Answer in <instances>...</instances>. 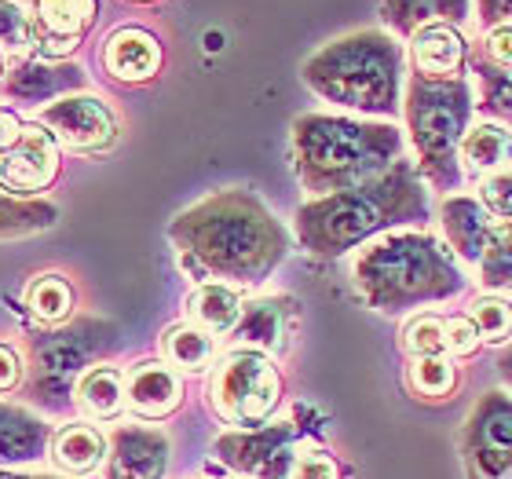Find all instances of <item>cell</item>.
I'll return each instance as SVG.
<instances>
[{
    "label": "cell",
    "mask_w": 512,
    "mask_h": 479,
    "mask_svg": "<svg viewBox=\"0 0 512 479\" xmlns=\"http://www.w3.org/2000/svg\"><path fill=\"white\" fill-rule=\"evenodd\" d=\"M187 315L205 333H231L238 326V319H242V300H238V293L231 286L205 282L187 300Z\"/></svg>",
    "instance_id": "cell-21"
},
{
    "label": "cell",
    "mask_w": 512,
    "mask_h": 479,
    "mask_svg": "<svg viewBox=\"0 0 512 479\" xmlns=\"http://www.w3.org/2000/svg\"><path fill=\"white\" fill-rule=\"evenodd\" d=\"M169 461V439L154 428H118L110 439L107 479H161Z\"/></svg>",
    "instance_id": "cell-13"
},
{
    "label": "cell",
    "mask_w": 512,
    "mask_h": 479,
    "mask_svg": "<svg viewBox=\"0 0 512 479\" xmlns=\"http://www.w3.org/2000/svg\"><path fill=\"white\" fill-rule=\"evenodd\" d=\"M59 220V209L44 198H15V194L0 191V238H26Z\"/></svg>",
    "instance_id": "cell-24"
},
{
    "label": "cell",
    "mask_w": 512,
    "mask_h": 479,
    "mask_svg": "<svg viewBox=\"0 0 512 479\" xmlns=\"http://www.w3.org/2000/svg\"><path fill=\"white\" fill-rule=\"evenodd\" d=\"M403 52L388 33L359 30L322 44L311 55L300 77L326 103L363 114H392L399 99Z\"/></svg>",
    "instance_id": "cell-3"
},
{
    "label": "cell",
    "mask_w": 512,
    "mask_h": 479,
    "mask_svg": "<svg viewBox=\"0 0 512 479\" xmlns=\"http://www.w3.org/2000/svg\"><path fill=\"white\" fill-rule=\"evenodd\" d=\"M469 15V0H381V19L395 33H410L436 22H461Z\"/></svg>",
    "instance_id": "cell-19"
},
{
    "label": "cell",
    "mask_w": 512,
    "mask_h": 479,
    "mask_svg": "<svg viewBox=\"0 0 512 479\" xmlns=\"http://www.w3.org/2000/svg\"><path fill=\"white\" fill-rule=\"evenodd\" d=\"M103 66H107L110 77L128 81V85H139V81H150V77L161 70V44L154 33L139 30V26H125V30H114L110 41L103 44Z\"/></svg>",
    "instance_id": "cell-14"
},
{
    "label": "cell",
    "mask_w": 512,
    "mask_h": 479,
    "mask_svg": "<svg viewBox=\"0 0 512 479\" xmlns=\"http://www.w3.org/2000/svg\"><path fill=\"white\" fill-rule=\"evenodd\" d=\"M293 479H337V469H333L330 458L311 454V458L297 461V472H293Z\"/></svg>",
    "instance_id": "cell-38"
},
{
    "label": "cell",
    "mask_w": 512,
    "mask_h": 479,
    "mask_svg": "<svg viewBox=\"0 0 512 479\" xmlns=\"http://www.w3.org/2000/svg\"><path fill=\"white\" fill-rule=\"evenodd\" d=\"M161 352H165V359H169L176 370L198 373L213 362L216 344H213V337L205 330H198V326H172V330L165 333V341H161Z\"/></svg>",
    "instance_id": "cell-27"
},
{
    "label": "cell",
    "mask_w": 512,
    "mask_h": 479,
    "mask_svg": "<svg viewBox=\"0 0 512 479\" xmlns=\"http://www.w3.org/2000/svg\"><path fill=\"white\" fill-rule=\"evenodd\" d=\"M286 443L289 432H256V436H227L220 439V454L227 465L246 469L260 479H282L286 476Z\"/></svg>",
    "instance_id": "cell-16"
},
{
    "label": "cell",
    "mask_w": 512,
    "mask_h": 479,
    "mask_svg": "<svg viewBox=\"0 0 512 479\" xmlns=\"http://www.w3.org/2000/svg\"><path fill=\"white\" fill-rule=\"evenodd\" d=\"M180 253L227 282H260L286 256V231L249 191H224L191 205L169 227Z\"/></svg>",
    "instance_id": "cell-1"
},
{
    "label": "cell",
    "mask_w": 512,
    "mask_h": 479,
    "mask_svg": "<svg viewBox=\"0 0 512 479\" xmlns=\"http://www.w3.org/2000/svg\"><path fill=\"white\" fill-rule=\"evenodd\" d=\"M110 344V330L103 322H74L70 330H59L52 337L33 344V384L44 392L48 403H55L63 392H70L74 377L88 366L92 355H99Z\"/></svg>",
    "instance_id": "cell-8"
},
{
    "label": "cell",
    "mask_w": 512,
    "mask_h": 479,
    "mask_svg": "<svg viewBox=\"0 0 512 479\" xmlns=\"http://www.w3.org/2000/svg\"><path fill=\"white\" fill-rule=\"evenodd\" d=\"M410 381H414L417 392H428V395H439L447 392L450 381H454V373L443 359H417L414 370H410Z\"/></svg>",
    "instance_id": "cell-33"
},
{
    "label": "cell",
    "mask_w": 512,
    "mask_h": 479,
    "mask_svg": "<svg viewBox=\"0 0 512 479\" xmlns=\"http://www.w3.org/2000/svg\"><path fill=\"white\" fill-rule=\"evenodd\" d=\"M26 308H30L33 319L44 322V326H59V322H66L70 311H74V286H70L63 275L33 278L30 289H26Z\"/></svg>",
    "instance_id": "cell-26"
},
{
    "label": "cell",
    "mask_w": 512,
    "mask_h": 479,
    "mask_svg": "<svg viewBox=\"0 0 512 479\" xmlns=\"http://www.w3.org/2000/svg\"><path fill=\"white\" fill-rule=\"evenodd\" d=\"M33 48L41 59H66L99 19V0H33Z\"/></svg>",
    "instance_id": "cell-11"
},
{
    "label": "cell",
    "mask_w": 512,
    "mask_h": 479,
    "mask_svg": "<svg viewBox=\"0 0 512 479\" xmlns=\"http://www.w3.org/2000/svg\"><path fill=\"white\" fill-rule=\"evenodd\" d=\"M483 205L491 209L494 216H502L512 224V169H502L483 180Z\"/></svg>",
    "instance_id": "cell-34"
},
{
    "label": "cell",
    "mask_w": 512,
    "mask_h": 479,
    "mask_svg": "<svg viewBox=\"0 0 512 479\" xmlns=\"http://www.w3.org/2000/svg\"><path fill=\"white\" fill-rule=\"evenodd\" d=\"M414 209L417 187L399 172V176H384L381 183H363L304 205L297 213V235L311 253L337 256L359 245L366 235H374L377 227H384L399 213H414Z\"/></svg>",
    "instance_id": "cell-4"
},
{
    "label": "cell",
    "mask_w": 512,
    "mask_h": 479,
    "mask_svg": "<svg viewBox=\"0 0 512 479\" xmlns=\"http://www.w3.org/2000/svg\"><path fill=\"white\" fill-rule=\"evenodd\" d=\"M4 77H8V70H4V52H0V85H4Z\"/></svg>",
    "instance_id": "cell-42"
},
{
    "label": "cell",
    "mask_w": 512,
    "mask_h": 479,
    "mask_svg": "<svg viewBox=\"0 0 512 479\" xmlns=\"http://www.w3.org/2000/svg\"><path fill=\"white\" fill-rule=\"evenodd\" d=\"M472 322L480 326V337H487V341H505L512 330V311L502 300H476V304H472Z\"/></svg>",
    "instance_id": "cell-32"
},
{
    "label": "cell",
    "mask_w": 512,
    "mask_h": 479,
    "mask_svg": "<svg viewBox=\"0 0 512 479\" xmlns=\"http://www.w3.org/2000/svg\"><path fill=\"white\" fill-rule=\"evenodd\" d=\"M85 74L77 70L74 63H52V59H22V63L8 66V77H4V96L11 103H22V107H33V103H44V99H63L74 96V88H81Z\"/></svg>",
    "instance_id": "cell-12"
},
{
    "label": "cell",
    "mask_w": 512,
    "mask_h": 479,
    "mask_svg": "<svg viewBox=\"0 0 512 479\" xmlns=\"http://www.w3.org/2000/svg\"><path fill=\"white\" fill-rule=\"evenodd\" d=\"M77 406L88 417H96V421L114 417L125 406V381H121V373L110 370V366L88 370L81 377V384H77Z\"/></svg>",
    "instance_id": "cell-25"
},
{
    "label": "cell",
    "mask_w": 512,
    "mask_h": 479,
    "mask_svg": "<svg viewBox=\"0 0 512 479\" xmlns=\"http://www.w3.org/2000/svg\"><path fill=\"white\" fill-rule=\"evenodd\" d=\"M509 370H512V359H509Z\"/></svg>",
    "instance_id": "cell-44"
},
{
    "label": "cell",
    "mask_w": 512,
    "mask_h": 479,
    "mask_svg": "<svg viewBox=\"0 0 512 479\" xmlns=\"http://www.w3.org/2000/svg\"><path fill=\"white\" fill-rule=\"evenodd\" d=\"M406 348L417 359H436L439 352H447V322L432 319V315L414 319L406 326Z\"/></svg>",
    "instance_id": "cell-31"
},
{
    "label": "cell",
    "mask_w": 512,
    "mask_h": 479,
    "mask_svg": "<svg viewBox=\"0 0 512 479\" xmlns=\"http://www.w3.org/2000/svg\"><path fill=\"white\" fill-rule=\"evenodd\" d=\"M480 15L487 26H512V0H480Z\"/></svg>",
    "instance_id": "cell-39"
},
{
    "label": "cell",
    "mask_w": 512,
    "mask_h": 479,
    "mask_svg": "<svg viewBox=\"0 0 512 479\" xmlns=\"http://www.w3.org/2000/svg\"><path fill=\"white\" fill-rule=\"evenodd\" d=\"M59 176V143L41 121L22 125L19 139L0 154V191L15 198H37Z\"/></svg>",
    "instance_id": "cell-9"
},
{
    "label": "cell",
    "mask_w": 512,
    "mask_h": 479,
    "mask_svg": "<svg viewBox=\"0 0 512 479\" xmlns=\"http://www.w3.org/2000/svg\"><path fill=\"white\" fill-rule=\"evenodd\" d=\"M107 454V439L92 425H66L52 443V461L63 472H92Z\"/></svg>",
    "instance_id": "cell-22"
},
{
    "label": "cell",
    "mask_w": 512,
    "mask_h": 479,
    "mask_svg": "<svg viewBox=\"0 0 512 479\" xmlns=\"http://www.w3.org/2000/svg\"><path fill=\"white\" fill-rule=\"evenodd\" d=\"M410 52H414L421 77H454L461 70V63H465V41L447 22L417 30L410 37Z\"/></svg>",
    "instance_id": "cell-18"
},
{
    "label": "cell",
    "mask_w": 512,
    "mask_h": 479,
    "mask_svg": "<svg viewBox=\"0 0 512 479\" xmlns=\"http://www.w3.org/2000/svg\"><path fill=\"white\" fill-rule=\"evenodd\" d=\"M180 377L161 366V362H139L136 370L128 373L125 381V403L132 406V414L158 421V417L172 414L180 406Z\"/></svg>",
    "instance_id": "cell-15"
},
{
    "label": "cell",
    "mask_w": 512,
    "mask_h": 479,
    "mask_svg": "<svg viewBox=\"0 0 512 479\" xmlns=\"http://www.w3.org/2000/svg\"><path fill=\"white\" fill-rule=\"evenodd\" d=\"M399 154V136L388 125L304 114L293 125V158L300 183L315 194L363 187Z\"/></svg>",
    "instance_id": "cell-2"
},
{
    "label": "cell",
    "mask_w": 512,
    "mask_h": 479,
    "mask_svg": "<svg viewBox=\"0 0 512 479\" xmlns=\"http://www.w3.org/2000/svg\"><path fill=\"white\" fill-rule=\"evenodd\" d=\"M480 341V326L472 319H450L447 322V348L454 355H469Z\"/></svg>",
    "instance_id": "cell-35"
},
{
    "label": "cell",
    "mask_w": 512,
    "mask_h": 479,
    "mask_svg": "<svg viewBox=\"0 0 512 479\" xmlns=\"http://www.w3.org/2000/svg\"><path fill=\"white\" fill-rule=\"evenodd\" d=\"M480 264H483V286L512 289V224H505L502 231H494V242Z\"/></svg>",
    "instance_id": "cell-29"
},
{
    "label": "cell",
    "mask_w": 512,
    "mask_h": 479,
    "mask_svg": "<svg viewBox=\"0 0 512 479\" xmlns=\"http://www.w3.org/2000/svg\"><path fill=\"white\" fill-rule=\"evenodd\" d=\"M410 132L421 150V158L428 161V169L443 172L454 161V147H458L465 121H469V88L461 85L458 77H414L410 85Z\"/></svg>",
    "instance_id": "cell-6"
},
{
    "label": "cell",
    "mask_w": 512,
    "mask_h": 479,
    "mask_svg": "<svg viewBox=\"0 0 512 479\" xmlns=\"http://www.w3.org/2000/svg\"><path fill=\"white\" fill-rule=\"evenodd\" d=\"M48 447V425L22 406L0 403V465L37 461Z\"/></svg>",
    "instance_id": "cell-17"
},
{
    "label": "cell",
    "mask_w": 512,
    "mask_h": 479,
    "mask_svg": "<svg viewBox=\"0 0 512 479\" xmlns=\"http://www.w3.org/2000/svg\"><path fill=\"white\" fill-rule=\"evenodd\" d=\"M19 132H22V121L11 110H0V154L19 139Z\"/></svg>",
    "instance_id": "cell-40"
},
{
    "label": "cell",
    "mask_w": 512,
    "mask_h": 479,
    "mask_svg": "<svg viewBox=\"0 0 512 479\" xmlns=\"http://www.w3.org/2000/svg\"><path fill=\"white\" fill-rule=\"evenodd\" d=\"M278 395H282V377L260 352H231L209 381L216 414L231 425H260L278 406Z\"/></svg>",
    "instance_id": "cell-7"
},
{
    "label": "cell",
    "mask_w": 512,
    "mask_h": 479,
    "mask_svg": "<svg viewBox=\"0 0 512 479\" xmlns=\"http://www.w3.org/2000/svg\"><path fill=\"white\" fill-rule=\"evenodd\" d=\"M22 48H33V19L15 0H0V52Z\"/></svg>",
    "instance_id": "cell-30"
},
{
    "label": "cell",
    "mask_w": 512,
    "mask_h": 479,
    "mask_svg": "<svg viewBox=\"0 0 512 479\" xmlns=\"http://www.w3.org/2000/svg\"><path fill=\"white\" fill-rule=\"evenodd\" d=\"M461 158L469 161L472 169H502L512 158V132L502 125L472 128L461 139Z\"/></svg>",
    "instance_id": "cell-28"
},
{
    "label": "cell",
    "mask_w": 512,
    "mask_h": 479,
    "mask_svg": "<svg viewBox=\"0 0 512 479\" xmlns=\"http://www.w3.org/2000/svg\"><path fill=\"white\" fill-rule=\"evenodd\" d=\"M487 55H491L502 70H512V26H494V30L487 33Z\"/></svg>",
    "instance_id": "cell-37"
},
{
    "label": "cell",
    "mask_w": 512,
    "mask_h": 479,
    "mask_svg": "<svg viewBox=\"0 0 512 479\" xmlns=\"http://www.w3.org/2000/svg\"><path fill=\"white\" fill-rule=\"evenodd\" d=\"M355 278L366 300L381 311H403L417 300H436L458 289V271L436 242L421 235H395L363 249Z\"/></svg>",
    "instance_id": "cell-5"
},
{
    "label": "cell",
    "mask_w": 512,
    "mask_h": 479,
    "mask_svg": "<svg viewBox=\"0 0 512 479\" xmlns=\"http://www.w3.org/2000/svg\"><path fill=\"white\" fill-rule=\"evenodd\" d=\"M0 479H59V476H26V472H4Z\"/></svg>",
    "instance_id": "cell-41"
},
{
    "label": "cell",
    "mask_w": 512,
    "mask_h": 479,
    "mask_svg": "<svg viewBox=\"0 0 512 479\" xmlns=\"http://www.w3.org/2000/svg\"><path fill=\"white\" fill-rule=\"evenodd\" d=\"M22 381V359L19 352L11 348V344L0 341V395L4 392H15Z\"/></svg>",
    "instance_id": "cell-36"
},
{
    "label": "cell",
    "mask_w": 512,
    "mask_h": 479,
    "mask_svg": "<svg viewBox=\"0 0 512 479\" xmlns=\"http://www.w3.org/2000/svg\"><path fill=\"white\" fill-rule=\"evenodd\" d=\"M132 4H150V0H132Z\"/></svg>",
    "instance_id": "cell-43"
},
{
    "label": "cell",
    "mask_w": 512,
    "mask_h": 479,
    "mask_svg": "<svg viewBox=\"0 0 512 479\" xmlns=\"http://www.w3.org/2000/svg\"><path fill=\"white\" fill-rule=\"evenodd\" d=\"M48 132L55 136L59 147L70 150H107L114 139H118V121L110 114L96 96H63L48 103V107L37 114Z\"/></svg>",
    "instance_id": "cell-10"
},
{
    "label": "cell",
    "mask_w": 512,
    "mask_h": 479,
    "mask_svg": "<svg viewBox=\"0 0 512 479\" xmlns=\"http://www.w3.org/2000/svg\"><path fill=\"white\" fill-rule=\"evenodd\" d=\"M443 227H447L450 242L458 245V253L469 256V260H483L494 242V227L483 213V205L465 202V198L443 209Z\"/></svg>",
    "instance_id": "cell-20"
},
{
    "label": "cell",
    "mask_w": 512,
    "mask_h": 479,
    "mask_svg": "<svg viewBox=\"0 0 512 479\" xmlns=\"http://www.w3.org/2000/svg\"><path fill=\"white\" fill-rule=\"evenodd\" d=\"M231 333H235L238 344H249V348H267V352L282 348L286 300H256V304L242 308V319H238V326Z\"/></svg>",
    "instance_id": "cell-23"
}]
</instances>
